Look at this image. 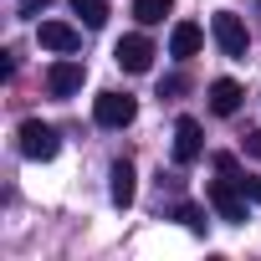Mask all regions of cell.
Returning a JSON list of instances; mask_svg holds the SVG:
<instances>
[{
    "instance_id": "8fae6325",
    "label": "cell",
    "mask_w": 261,
    "mask_h": 261,
    "mask_svg": "<svg viewBox=\"0 0 261 261\" xmlns=\"http://www.w3.org/2000/svg\"><path fill=\"white\" fill-rule=\"evenodd\" d=\"M241 82H230V77H215L210 82V113H220V118H230L236 108H241Z\"/></svg>"
},
{
    "instance_id": "8992f818",
    "label": "cell",
    "mask_w": 261,
    "mask_h": 261,
    "mask_svg": "<svg viewBox=\"0 0 261 261\" xmlns=\"http://www.w3.org/2000/svg\"><path fill=\"white\" fill-rule=\"evenodd\" d=\"M36 41H41L46 51H57V57H72V51L82 46V31H77V26H67V21H41Z\"/></svg>"
},
{
    "instance_id": "30bf717a",
    "label": "cell",
    "mask_w": 261,
    "mask_h": 261,
    "mask_svg": "<svg viewBox=\"0 0 261 261\" xmlns=\"http://www.w3.org/2000/svg\"><path fill=\"white\" fill-rule=\"evenodd\" d=\"M205 46V31L195 26V21H179L174 31H169V57H179V62H190L195 51Z\"/></svg>"
},
{
    "instance_id": "5b68a950",
    "label": "cell",
    "mask_w": 261,
    "mask_h": 261,
    "mask_svg": "<svg viewBox=\"0 0 261 261\" xmlns=\"http://www.w3.org/2000/svg\"><path fill=\"white\" fill-rule=\"evenodd\" d=\"M82 82H87V67H82V62H72V57L51 62V72H46L51 97H72V92H82Z\"/></svg>"
},
{
    "instance_id": "6da1fadb",
    "label": "cell",
    "mask_w": 261,
    "mask_h": 261,
    "mask_svg": "<svg viewBox=\"0 0 261 261\" xmlns=\"http://www.w3.org/2000/svg\"><path fill=\"white\" fill-rule=\"evenodd\" d=\"M205 200H210V210H215L220 220H230V225H241V220H246V195H241V179H230V174L210 179Z\"/></svg>"
},
{
    "instance_id": "9c48e42d",
    "label": "cell",
    "mask_w": 261,
    "mask_h": 261,
    "mask_svg": "<svg viewBox=\"0 0 261 261\" xmlns=\"http://www.w3.org/2000/svg\"><path fill=\"white\" fill-rule=\"evenodd\" d=\"M108 179H113V185H108L113 205H118V210H128V205H134V195H139V185H134V179H139V174H134V164H128V159H118Z\"/></svg>"
},
{
    "instance_id": "4fadbf2b",
    "label": "cell",
    "mask_w": 261,
    "mask_h": 261,
    "mask_svg": "<svg viewBox=\"0 0 261 261\" xmlns=\"http://www.w3.org/2000/svg\"><path fill=\"white\" fill-rule=\"evenodd\" d=\"M72 11H77V16H82V21L97 31V26L108 21V0H72Z\"/></svg>"
},
{
    "instance_id": "7c38bea8",
    "label": "cell",
    "mask_w": 261,
    "mask_h": 261,
    "mask_svg": "<svg viewBox=\"0 0 261 261\" xmlns=\"http://www.w3.org/2000/svg\"><path fill=\"white\" fill-rule=\"evenodd\" d=\"M169 11H174V0H134V21L139 26H159Z\"/></svg>"
},
{
    "instance_id": "5bb4252c",
    "label": "cell",
    "mask_w": 261,
    "mask_h": 261,
    "mask_svg": "<svg viewBox=\"0 0 261 261\" xmlns=\"http://www.w3.org/2000/svg\"><path fill=\"white\" fill-rule=\"evenodd\" d=\"M174 220H185V230H195V236L205 230V210H200V205H179V210H174Z\"/></svg>"
},
{
    "instance_id": "ba28073f",
    "label": "cell",
    "mask_w": 261,
    "mask_h": 261,
    "mask_svg": "<svg viewBox=\"0 0 261 261\" xmlns=\"http://www.w3.org/2000/svg\"><path fill=\"white\" fill-rule=\"evenodd\" d=\"M200 154H205L200 123H195V118H179V123H174V164H195Z\"/></svg>"
},
{
    "instance_id": "e0dca14e",
    "label": "cell",
    "mask_w": 261,
    "mask_h": 261,
    "mask_svg": "<svg viewBox=\"0 0 261 261\" xmlns=\"http://www.w3.org/2000/svg\"><path fill=\"white\" fill-rule=\"evenodd\" d=\"M241 190H246V195H251V200L261 205V179H241Z\"/></svg>"
},
{
    "instance_id": "3957f363",
    "label": "cell",
    "mask_w": 261,
    "mask_h": 261,
    "mask_svg": "<svg viewBox=\"0 0 261 261\" xmlns=\"http://www.w3.org/2000/svg\"><path fill=\"white\" fill-rule=\"evenodd\" d=\"M210 36H215V46H220L225 57H246V51H251V36H246V26H241L236 11H215V16H210Z\"/></svg>"
},
{
    "instance_id": "9a60e30c",
    "label": "cell",
    "mask_w": 261,
    "mask_h": 261,
    "mask_svg": "<svg viewBox=\"0 0 261 261\" xmlns=\"http://www.w3.org/2000/svg\"><path fill=\"white\" fill-rule=\"evenodd\" d=\"M246 154L261 159V128H251V134H246Z\"/></svg>"
},
{
    "instance_id": "277c9868",
    "label": "cell",
    "mask_w": 261,
    "mask_h": 261,
    "mask_svg": "<svg viewBox=\"0 0 261 261\" xmlns=\"http://www.w3.org/2000/svg\"><path fill=\"white\" fill-rule=\"evenodd\" d=\"M92 118L102 123V128H128L139 118V102L128 97V92H97V102H92Z\"/></svg>"
},
{
    "instance_id": "7a4b0ae2",
    "label": "cell",
    "mask_w": 261,
    "mask_h": 261,
    "mask_svg": "<svg viewBox=\"0 0 261 261\" xmlns=\"http://www.w3.org/2000/svg\"><path fill=\"white\" fill-rule=\"evenodd\" d=\"M57 149H62V139H57L51 123H41V118H26V123H21V154H26V159L46 164V159H57Z\"/></svg>"
},
{
    "instance_id": "2e32d148",
    "label": "cell",
    "mask_w": 261,
    "mask_h": 261,
    "mask_svg": "<svg viewBox=\"0 0 261 261\" xmlns=\"http://www.w3.org/2000/svg\"><path fill=\"white\" fill-rule=\"evenodd\" d=\"M51 0H21V16H36V11H46Z\"/></svg>"
},
{
    "instance_id": "52a82bcc",
    "label": "cell",
    "mask_w": 261,
    "mask_h": 261,
    "mask_svg": "<svg viewBox=\"0 0 261 261\" xmlns=\"http://www.w3.org/2000/svg\"><path fill=\"white\" fill-rule=\"evenodd\" d=\"M113 57H118L123 72H149V67H154V41H149V36H123Z\"/></svg>"
}]
</instances>
